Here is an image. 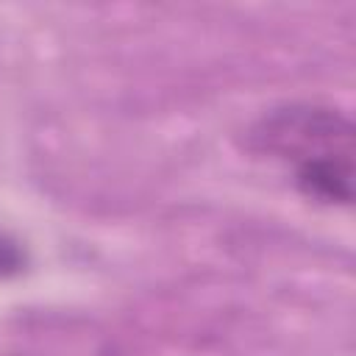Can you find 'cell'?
<instances>
[{
	"label": "cell",
	"mask_w": 356,
	"mask_h": 356,
	"mask_svg": "<svg viewBox=\"0 0 356 356\" xmlns=\"http://www.w3.org/2000/svg\"><path fill=\"white\" fill-rule=\"evenodd\" d=\"M298 189L317 203L350 206L353 200V159H323L295 170Z\"/></svg>",
	"instance_id": "cell-2"
},
{
	"label": "cell",
	"mask_w": 356,
	"mask_h": 356,
	"mask_svg": "<svg viewBox=\"0 0 356 356\" xmlns=\"http://www.w3.org/2000/svg\"><path fill=\"white\" fill-rule=\"evenodd\" d=\"M25 267V250L17 239L0 234V278L6 275H17Z\"/></svg>",
	"instance_id": "cell-3"
},
{
	"label": "cell",
	"mask_w": 356,
	"mask_h": 356,
	"mask_svg": "<svg viewBox=\"0 0 356 356\" xmlns=\"http://www.w3.org/2000/svg\"><path fill=\"white\" fill-rule=\"evenodd\" d=\"M248 150L292 161L295 170L323 159H353L356 128L331 106L284 103L264 111L245 134Z\"/></svg>",
	"instance_id": "cell-1"
}]
</instances>
